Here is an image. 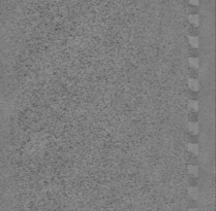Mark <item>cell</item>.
<instances>
[{"instance_id":"6da1fadb","label":"cell","mask_w":216,"mask_h":211,"mask_svg":"<svg viewBox=\"0 0 216 211\" xmlns=\"http://www.w3.org/2000/svg\"><path fill=\"white\" fill-rule=\"evenodd\" d=\"M187 86L193 92H199V88H201V84H199V80L195 79V78H188Z\"/></svg>"},{"instance_id":"7a4b0ae2","label":"cell","mask_w":216,"mask_h":211,"mask_svg":"<svg viewBox=\"0 0 216 211\" xmlns=\"http://www.w3.org/2000/svg\"><path fill=\"white\" fill-rule=\"evenodd\" d=\"M187 129L190 134L193 135H197L199 131V125L197 122H189L187 125Z\"/></svg>"},{"instance_id":"3957f363","label":"cell","mask_w":216,"mask_h":211,"mask_svg":"<svg viewBox=\"0 0 216 211\" xmlns=\"http://www.w3.org/2000/svg\"><path fill=\"white\" fill-rule=\"evenodd\" d=\"M199 190L197 186H190L188 188V196L193 200H197L199 198Z\"/></svg>"},{"instance_id":"277c9868","label":"cell","mask_w":216,"mask_h":211,"mask_svg":"<svg viewBox=\"0 0 216 211\" xmlns=\"http://www.w3.org/2000/svg\"><path fill=\"white\" fill-rule=\"evenodd\" d=\"M187 150L193 156H197L199 153V147L197 143H188L187 144Z\"/></svg>"},{"instance_id":"5b68a950","label":"cell","mask_w":216,"mask_h":211,"mask_svg":"<svg viewBox=\"0 0 216 211\" xmlns=\"http://www.w3.org/2000/svg\"><path fill=\"white\" fill-rule=\"evenodd\" d=\"M187 62L191 68L197 69L199 67V59L197 58V57H189L187 59Z\"/></svg>"},{"instance_id":"8992f818","label":"cell","mask_w":216,"mask_h":211,"mask_svg":"<svg viewBox=\"0 0 216 211\" xmlns=\"http://www.w3.org/2000/svg\"><path fill=\"white\" fill-rule=\"evenodd\" d=\"M188 43H189V45L191 47H193V49H197V47H199V39L197 36H189L188 37Z\"/></svg>"},{"instance_id":"52a82bcc","label":"cell","mask_w":216,"mask_h":211,"mask_svg":"<svg viewBox=\"0 0 216 211\" xmlns=\"http://www.w3.org/2000/svg\"><path fill=\"white\" fill-rule=\"evenodd\" d=\"M188 22H189L193 26L199 27V16L197 14H189L188 16Z\"/></svg>"},{"instance_id":"ba28073f","label":"cell","mask_w":216,"mask_h":211,"mask_svg":"<svg viewBox=\"0 0 216 211\" xmlns=\"http://www.w3.org/2000/svg\"><path fill=\"white\" fill-rule=\"evenodd\" d=\"M187 171L193 177H197L199 176V167L197 165H188L187 166Z\"/></svg>"},{"instance_id":"9c48e42d","label":"cell","mask_w":216,"mask_h":211,"mask_svg":"<svg viewBox=\"0 0 216 211\" xmlns=\"http://www.w3.org/2000/svg\"><path fill=\"white\" fill-rule=\"evenodd\" d=\"M187 104H188V108L191 111H193V112H197L199 111V102L197 100H189Z\"/></svg>"},{"instance_id":"30bf717a","label":"cell","mask_w":216,"mask_h":211,"mask_svg":"<svg viewBox=\"0 0 216 211\" xmlns=\"http://www.w3.org/2000/svg\"><path fill=\"white\" fill-rule=\"evenodd\" d=\"M188 2H189V4L193 5V6H197V5H199V0H188Z\"/></svg>"},{"instance_id":"8fae6325","label":"cell","mask_w":216,"mask_h":211,"mask_svg":"<svg viewBox=\"0 0 216 211\" xmlns=\"http://www.w3.org/2000/svg\"><path fill=\"white\" fill-rule=\"evenodd\" d=\"M188 211H199V209H197V208H190Z\"/></svg>"}]
</instances>
